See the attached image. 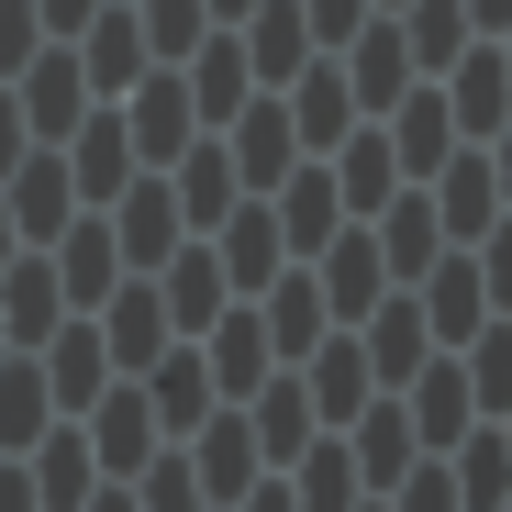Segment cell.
<instances>
[{
    "mask_svg": "<svg viewBox=\"0 0 512 512\" xmlns=\"http://www.w3.org/2000/svg\"><path fill=\"white\" fill-rule=\"evenodd\" d=\"M290 379H301V401H312V423H323V435H334V423H357V412L379 401V379H368V357H357V334H346V323H334V334H323V346H312Z\"/></svg>",
    "mask_w": 512,
    "mask_h": 512,
    "instance_id": "cell-17",
    "label": "cell"
},
{
    "mask_svg": "<svg viewBox=\"0 0 512 512\" xmlns=\"http://www.w3.org/2000/svg\"><path fill=\"white\" fill-rule=\"evenodd\" d=\"M56 423V401H45V368L34 357H0V457H23L34 435Z\"/></svg>",
    "mask_w": 512,
    "mask_h": 512,
    "instance_id": "cell-40",
    "label": "cell"
},
{
    "mask_svg": "<svg viewBox=\"0 0 512 512\" xmlns=\"http://www.w3.org/2000/svg\"><path fill=\"white\" fill-rule=\"evenodd\" d=\"M334 78H346V101H357V123H379L401 90H412V56H401V23L390 12H368L346 45H334Z\"/></svg>",
    "mask_w": 512,
    "mask_h": 512,
    "instance_id": "cell-10",
    "label": "cell"
},
{
    "mask_svg": "<svg viewBox=\"0 0 512 512\" xmlns=\"http://www.w3.org/2000/svg\"><path fill=\"white\" fill-rule=\"evenodd\" d=\"M279 479H290V501H301V512H357V501H368V490H357V457H346V435H312V446H301Z\"/></svg>",
    "mask_w": 512,
    "mask_h": 512,
    "instance_id": "cell-38",
    "label": "cell"
},
{
    "mask_svg": "<svg viewBox=\"0 0 512 512\" xmlns=\"http://www.w3.org/2000/svg\"><path fill=\"white\" fill-rule=\"evenodd\" d=\"M90 12H101V0H34V23H45V45H67V34L90 23Z\"/></svg>",
    "mask_w": 512,
    "mask_h": 512,
    "instance_id": "cell-46",
    "label": "cell"
},
{
    "mask_svg": "<svg viewBox=\"0 0 512 512\" xmlns=\"http://www.w3.org/2000/svg\"><path fill=\"white\" fill-rule=\"evenodd\" d=\"M234 512H301V501H290V479H279V468H268V479H256V490H245V501H234Z\"/></svg>",
    "mask_w": 512,
    "mask_h": 512,
    "instance_id": "cell-47",
    "label": "cell"
},
{
    "mask_svg": "<svg viewBox=\"0 0 512 512\" xmlns=\"http://www.w3.org/2000/svg\"><path fill=\"white\" fill-rule=\"evenodd\" d=\"M179 90H190V123H201V134H223V123L256 101V78H245V45H234V34H201V45L179 56Z\"/></svg>",
    "mask_w": 512,
    "mask_h": 512,
    "instance_id": "cell-23",
    "label": "cell"
},
{
    "mask_svg": "<svg viewBox=\"0 0 512 512\" xmlns=\"http://www.w3.org/2000/svg\"><path fill=\"white\" fill-rule=\"evenodd\" d=\"M323 179H334V201H346V223H368L390 190H401V167H390V145H379V123H346L323 145Z\"/></svg>",
    "mask_w": 512,
    "mask_h": 512,
    "instance_id": "cell-30",
    "label": "cell"
},
{
    "mask_svg": "<svg viewBox=\"0 0 512 512\" xmlns=\"http://www.w3.org/2000/svg\"><path fill=\"white\" fill-rule=\"evenodd\" d=\"M23 156H34V134H23V101H12V90H0V179H12V167H23Z\"/></svg>",
    "mask_w": 512,
    "mask_h": 512,
    "instance_id": "cell-45",
    "label": "cell"
},
{
    "mask_svg": "<svg viewBox=\"0 0 512 512\" xmlns=\"http://www.w3.org/2000/svg\"><path fill=\"white\" fill-rule=\"evenodd\" d=\"M56 167H67L78 212H101L123 179H145V167H134V145H123V112H112V101H90V112H78V123L56 134Z\"/></svg>",
    "mask_w": 512,
    "mask_h": 512,
    "instance_id": "cell-7",
    "label": "cell"
},
{
    "mask_svg": "<svg viewBox=\"0 0 512 512\" xmlns=\"http://www.w3.org/2000/svg\"><path fill=\"white\" fill-rule=\"evenodd\" d=\"M368 245H379L390 290H412V279H423V268L446 256V234H435V212H423V190H390V201L368 212Z\"/></svg>",
    "mask_w": 512,
    "mask_h": 512,
    "instance_id": "cell-31",
    "label": "cell"
},
{
    "mask_svg": "<svg viewBox=\"0 0 512 512\" xmlns=\"http://www.w3.org/2000/svg\"><path fill=\"white\" fill-rule=\"evenodd\" d=\"M256 323H268V357L279 368H301L323 334H334V312H323V290H312V268H279L268 290H256Z\"/></svg>",
    "mask_w": 512,
    "mask_h": 512,
    "instance_id": "cell-28",
    "label": "cell"
},
{
    "mask_svg": "<svg viewBox=\"0 0 512 512\" xmlns=\"http://www.w3.org/2000/svg\"><path fill=\"white\" fill-rule=\"evenodd\" d=\"M45 268H56V301L67 312H101L123 290V256H112V223L101 212H67V234L45 245Z\"/></svg>",
    "mask_w": 512,
    "mask_h": 512,
    "instance_id": "cell-15",
    "label": "cell"
},
{
    "mask_svg": "<svg viewBox=\"0 0 512 512\" xmlns=\"http://www.w3.org/2000/svg\"><path fill=\"white\" fill-rule=\"evenodd\" d=\"M390 401H401V423H412V446H423V457H446V446L468 435V423H490V412H479V390H468V368H457L446 346L423 357V368H412Z\"/></svg>",
    "mask_w": 512,
    "mask_h": 512,
    "instance_id": "cell-5",
    "label": "cell"
},
{
    "mask_svg": "<svg viewBox=\"0 0 512 512\" xmlns=\"http://www.w3.org/2000/svg\"><path fill=\"white\" fill-rule=\"evenodd\" d=\"M234 45H245V78L256 90H290V78L312 67V23H301V0H256L245 23H223Z\"/></svg>",
    "mask_w": 512,
    "mask_h": 512,
    "instance_id": "cell-20",
    "label": "cell"
},
{
    "mask_svg": "<svg viewBox=\"0 0 512 512\" xmlns=\"http://www.w3.org/2000/svg\"><path fill=\"white\" fill-rule=\"evenodd\" d=\"M301 23H312V56H334V45L368 23V0H301Z\"/></svg>",
    "mask_w": 512,
    "mask_h": 512,
    "instance_id": "cell-43",
    "label": "cell"
},
{
    "mask_svg": "<svg viewBox=\"0 0 512 512\" xmlns=\"http://www.w3.org/2000/svg\"><path fill=\"white\" fill-rule=\"evenodd\" d=\"M212 145H223V167H234V190H245V201H268V190L290 179V167H301V134H290L279 90H256V101H245V112L212 134Z\"/></svg>",
    "mask_w": 512,
    "mask_h": 512,
    "instance_id": "cell-4",
    "label": "cell"
},
{
    "mask_svg": "<svg viewBox=\"0 0 512 512\" xmlns=\"http://www.w3.org/2000/svg\"><path fill=\"white\" fill-rule=\"evenodd\" d=\"M12 256H23V234H12V212H0V268H12Z\"/></svg>",
    "mask_w": 512,
    "mask_h": 512,
    "instance_id": "cell-50",
    "label": "cell"
},
{
    "mask_svg": "<svg viewBox=\"0 0 512 512\" xmlns=\"http://www.w3.org/2000/svg\"><path fill=\"white\" fill-rule=\"evenodd\" d=\"M234 412H245V435H256V457H268V468H290V457H301V446L323 435V423H312V401H301V379H290V368H268V379H256V390H245Z\"/></svg>",
    "mask_w": 512,
    "mask_h": 512,
    "instance_id": "cell-29",
    "label": "cell"
},
{
    "mask_svg": "<svg viewBox=\"0 0 512 512\" xmlns=\"http://www.w3.org/2000/svg\"><path fill=\"white\" fill-rule=\"evenodd\" d=\"M23 479H34V512H78V501L101 490V468H90V446H78V423H67V412L23 446Z\"/></svg>",
    "mask_w": 512,
    "mask_h": 512,
    "instance_id": "cell-32",
    "label": "cell"
},
{
    "mask_svg": "<svg viewBox=\"0 0 512 512\" xmlns=\"http://www.w3.org/2000/svg\"><path fill=\"white\" fill-rule=\"evenodd\" d=\"M279 112H290V134H301V156H323L334 134L357 123V101H346V78H334V56H312L290 90H279Z\"/></svg>",
    "mask_w": 512,
    "mask_h": 512,
    "instance_id": "cell-37",
    "label": "cell"
},
{
    "mask_svg": "<svg viewBox=\"0 0 512 512\" xmlns=\"http://www.w3.org/2000/svg\"><path fill=\"white\" fill-rule=\"evenodd\" d=\"M423 212H435L446 245H501V145H457L423 179Z\"/></svg>",
    "mask_w": 512,
    "mask_h": 512,
    "instance_id": "cell-2",
    "label": "cell"
},
{
    "mask_svg": "<svg viewBox=\"0 0 512 512\" xmlns=\"http://www.w3.org/2000/svg\"><path fill=\"white\" fill-rule=\"evenodd\" d=\"M190 346H201V368H212V401H223V412L279 368V357H268V323H256V301H223V312L190 334Z\"/></svg>",
    "mask_w": 512,
    "mask_h": 512,
    "instance_id": "cell-12",
    "label": "cell"
},
{
    "mask_svg": "<svg viewBox=\"0 0 512 512\" xmlns=\"http://www.w3.org/2000/svg\"><path fill=\"white\" fill-rule=\"evenodd\" d=\"M435 90H446L457 145H501V123H512V45H501V34H479V45L435 78Z\"/></svg>",
    "mask_w": 512,
    "mask_h": 512,
    "instance_id": "cell-3",
    "label": "cell"
},
{
    "mask_svg": "<svg viewBox=\"0 0 512 512\" xmlns=\"http://www.w3.org/2000/svg\"><path fill=\"white\" fill-rule=\"evenodd\" d=\"M501 290H512V245H446L435 268L412 279V312H423V334L457 357L479 323H501Z\"/></svg>",
    "mask_w": 512,
    "mask_h": 512,
    "instance_id": "cell-1",
    "label": "cell"
},
{
    "mask_svg": "<svg viewBox=\"0 0 512 512\" xmlns=\"http://www.w3.org/2000/svg\"><path fill=\"white\" fill-rule=\"evenodd\" d=\"M368 12H401V0H368Z\"/></svg>",
    "mask_w": 512,
    "mask_h": 512,
    "instance_id": "cell-51",
    "label": "cell"
},
{
    "mask_svg": "<svg viewBox=\"0 0 512 512\" xmlns=\"http://www.w3.org/2000/svg\"><path fill=\"white\" fill-rule=\"evenodd\" d=\"M134 34H145V56H156V67H179V56H190L201 34H223V23L201 12V0H134Z\"/></svg>",
    "mask_w": 512,
    "mask_h": 512,
    "instance_id": "cell-41",
    "label": "cell"
},
{
    "mask_svg": "<svg viewBox=\"0 0 512 512\" xmlns=\"http://www.w3.org/2000/svg\"><path fill=\"white\" fill-rule=\"evenodd\" d=\"M56 323H67V301H56V268H45V245H23L12 268H0V346H12V357H34Z\"/></svg>",
    "mask_w": 512,
    "mask_h": 512,
    "instance_id": "cell-25",
    "label": "cell"
},
{
    "mask_svg": "<svg viewBox=\"0 0 512 512\" xmlns=\"http://www.w3.org/2000/svg\"><path fill=\"white\" fill-rule=\"evenodd\" d=\"M67 423H78V446H90V468H101V479H134V468H145V457L167 446V435H156V412H145V390H134V379H112V390H101L90 412H67Z\"/></svg>",
    "mask_w": 512,
    "mask_h": 512,
    "instance_id": "cell-8",
    "label": "cell"
},
{
    "mask_svg": "<svg viewBox=\"0 0 512 512\" xmlns=\"http://www.w3.org/2000/svg\"><path fill=\"white\" fill-rule=\"evenodd\" d=\"M67 56H78V78H90V101H123L134 78L156 67V56H145V34H134V0H101V12L67 34Z\"/></svg>",
    "mask_w": 512,
    "mask_h": 512,
    "instance_id": "cell-13",
    "label": "cell"
},
{
    "mask_svg": "<svg viewBox=\"0 0 512 512\" xmlns=\"http://www.w3.org/2000/svg\"><path fill=\"white\" fill-rule=\"evenodd\" d=\"M223 301H234V290H223V268H212V245L190 234V245H179V256L156 268V312H167V334L190 346V334H201V323H212Z\"/></svg>",
    "mask_w": 512,
    "mask_h": 512,
    "instance_id": "cell-33",
    "label": "cell"
},
{
    "mask_svg": "<svg viewBox=\"0 0 512 512\" xmlns=\"http://www.w3.org/2000/svg\"><path fill=\"white\" fill-rule=\"evenodd\" d=\"M268 223H279V245H290V268H301V256H323V245H334V223H346V201H334L323 156H301L290 179L268 190Z\"/></svg>",
    "mask_w": 512,
    "mask_h": 512,
    "instance_id": "cell-24",
    "label": "cell"
},
{
    "mask_svg": "<svg viewBox=\"0 0 512 512\" xmlns=\"http://www.w3.org/2000/svg\"><path fill=\"white\" fill-rule=\"evenodd\" d=\"M201 12H212V23H245V12H256V0H201Z\"/></svg>",
    "mask_w": 512,
    "mask_h": 512,
    "instance_id": "cell-49",
    "label": "cell"
},
{
    "mask_svg": "<svg viewBox=\"0 0 512 512\" xmlns=\"http://www.w3.org/2000/svg\"><path fill=\"white\" fill-rule=\"evenodd\" d=\"M379 145H390V167H401V190H423V179L457 156V123H446V90H435V78H412V90L379 112Z\"/></svg>",
    "mask_w": 512,
    "mask_h": 512,
    "instance_id": "cell-9",
    "label": "cell"
},
{
    "mask_svg": "<svg viewBox=\"0 0 512 512\" xmlns=\"http://www.w3.org/2000/svg\"><path fill=\"white\" fill-rule=\"evenodd\" d=\"M446 479H457V512H501V479H512V435L501 423H468L446 446Z\"/></svg>",
    "mask_w": 512,
    "mask_h": 512,
    "instance_id": "cell-39",
    "label": "cell"
},
{
    "mask_svg": "<svg viewBox=\"0 0 512 512\" xmlns=\"http://www.w3.org/2000/svg\"><path fill=\"white\" fill-rule=\"evenodd\" d=\"M0 212H12V234L23 245H56L67 234V212H78V190H67V167H56V145H34L12 179H0Z\"/></svg>",
    "mask_w": 512,
    "mask_h": 512,
    "instance_id": "cell-27",
    "label": "cell"
},
{
    "mask_svg": "<svg viewBox=\"0 0 512 512\" xmlns=\"http://www.w3.org/2000/svg\"><path fill=\"white\" fill-rule=\"evenodd\" d=\"M346 334H357V357H368V379H379V390H401L423 357H435V334H423L412 290H379V301H368V323H346Z\"/></svg>",
    "mask_w": 512,
    "mask_h": 512,
    "instance_id": "cell-22",
    "label": "cell"
},
{
    "mask_svg": "<svg viewBox=\"0 0 512 512\" xmlns=\"http://www.w3.org/2000/svg\"><path fill=\"white\" fill-rule=\"evenodd\" d=\"M45 45V23H34V0H0V78H12L23 56Z\"/></svg>",
    "mask_w": 512,
    "mask_h": 512,
    "instance_id": "cell-44",
    "label": "cell"
},
{
    "mask_svg": "<svg viewBox=\"0 0 512 512\" xmlns=\"http://www.w3.org/2000/svg\"><path fill=\"white\" fill-rule=\"evenodd\" d=\"M301 268H312V290H323V312H334V323H368V301L390 290L368 223H334V245H323V256H301Z\"/></svg>",
    "mask_w": 512,
    "mask_h": 512,
    "instance_id": "cell-19",
    "label": "cell"
},
{
    "mask_svg": "<svg viewBox=\"0 0 512 512\" xmlns=\"http://www.w3.org/2000/svg\"><path fill=\"white\" fill-rule=\"evenodd\" d=\"M0 357H12V346H0Z\"/></svg>",
    "mask_w": 512,
    "mask_h": 512,
    "instance_id": "cell-52",
    "label": "cell"
},
{
    "mask_svg": "<svg viewBox=\"0 0 512 512\" xmlns=\"http://www.w3.org/2000/svg\"><path fill=\"white\" fill-rule=\"evenodd\" d=\"M468 34H512V0H468Z\"/></svg>",
    "mask_w": 512,
    "mask_h": 512,
    "instance_id": "cell-48",
    "label": "cell"
},
{
    "mask_svg": "<svg viewBox=\"0 0 512 512\" xmlns=\"http://www.w3.org/2000/svg\"><path fill=\"white\" fill-rule=\"evenodd\" d=\"M134 390H145V412H156V435H167V446H179V435H201V423L223 412V401H212V368H201V346H167V357H156Z\"/></svg>",
    "mask_w": 512,
    "mask_h": 512,
    "instance_id": "cell-26",
    "label": "cell"
},
{
    "mask_svg": "<svg viewBox=\"0 0 512 512\" xmlns=\"http://www.w3.org/2000/svg\"><path fill=\"white\" fill-rule=\"evenodd\" d=\"M334 435H346V457H357V490H368V501H379V490H390V479H401V468L423 457V446H412V423H401V401H390V390H379V401H368L357 423H334Z\"/></svg>",
    "mask_w": 512,
    "mask_h": 512,
    "instance_id": "cell-34",
    "label": "cell"
},
{
    "mask_svg": "<svg viewBox=\"0 0 512 512\" xmlns=\"http://www.w3.org/2000/svg\"><path fill=\"white\" fill-rule=\"evenodd\" d=\"M201 245H212V268H223V290H234V301H256V290H268V279L290 268V245H279L268 201H234V212H223Z\"/></svg>",
    "mask_w": 512,
    "mask_h": 512,
    "instance_id": "cell-16",
    "label": "cell"
},
{
    "mask_svg": "<svg viewBox=\"0 0 512 512\" xmlns=\"http://www.w3.org/2000/svg\"><path fill=\"white\" fill-rule=\"evenodd\" d=\"M179 457H190V479H201L212 512H234L256 479H268V457H256V435H245V412H212L201 435H179Z\"/></svg>",
    "mask_w": 512,
    "mask_h": 512,
    "instance_id": "cell-14",
    "label": "cell"
},
{
    "mask_svg": "<svg viewBox=\"0 0 512 512\" xmlns=\"http://www.w3.org/2000/svg\"><path fill=\"white\" fill-rule=\"evenodd\" d=\"M123 490H134V512H212V501H201V479H190V457H179V446H156V457H145V468H134V479H123Z\"/></svg>",
    "mask_w": 512,
    "mask_h": 512,
    "instance_id": "cell-42",
    "label": "cell"
},
{
    "mask_svg": "<svg viewBox=\"0 0 512 512\" xmlns=\"http://www.w3.org/2000/svg\"><path fill=\"white\" fill-rule=\"evenodd\" d=\"M90 323H101V357H112V379H145L167 346H179V334H167V312H156V279H123V290H112Z\"/></svg>",
    "mask_w": 512,
    "mask_h": 512,
    "instance_id": "cell-18",
    "label": "cell"
},
{
    "mask_svg": "<svg viewBox=\"0 0 512 512\" xmlns=\"http://www.w3.org/2000/svg\"><path fill=\"white\" fill-rule=\"evenodd\" d=\"M390 23H401V56H412V78H446V67L479 45V34H468V0H401Z\"/></svg>",
    "mask_w": 512,
    "mask_h": 512,
    "instance_id": "cell-36",
    "label": "cell"
},
{
    "mask_svg": "<svg viewBox=\"0 0 512 512\" xmlns=\"http://www.w3.org/2000/svg\"><path fill=\"white\" fill-rule=\"evenodd\" d=\"M123 112V145H134V167H179L190 145H201V123H190V90H179V67H145L134 90L112 101Z\"/></svg>",
    "mask_w": 512,
    "mask_h": 512,
    "instance_id": "cell-6",
    "label": "cell"
},
{
    "mask_svg": "<svg viewBox=\"0 0 512 512\" xmlns=\"http://www.w3.org/2000/svg\"><path fill=\"white\" fill-rule=\"evenodd\" d=\"M34 368H45V401H56V412H90V401L112 390V357H101V323H90V312H67L45 346H34Z\"/></svg>",
    "mask_w": 512,
    "mask_h": 512,
    "instance_id": "cell-21",
    "label": "cell"
},
{
    "mask_svg": "<svg viewBox=\"0 0 512 512\" xmlns=\"http://www.w3.org/2000/svg\"><path fill=\"white\" fill-rule=\"evenodd\" d=\"M0 90L23 101V134H34V145H56L78 112H90V78H78V56H67V45H34L12 78H0Z\"/></svg>",
    "mask_w": 512,
    "mask_h": 512,
    "instance_id": "cell-11",
    "label": "cell"
},
{
    "mask_svg": "<svg viewBox=\"0 0 512 512\" xmlns=\"http://www.w3.org/2000/svg\"><path fill=\"white\" fill-rule=\"evenodd\" d=\"M156 179H167V201H179V234H212V223H223V212L245 201V190H234V167H223V145H212V134H201V145H190L179 167H156Z\"/></svg>",
    "mask_w": 512,
    "mask_h": 512,
    "instance_id": "cell-35",
    "label": "cell"
}]
</instances>
